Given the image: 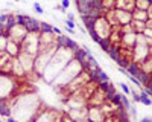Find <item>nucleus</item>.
Segmentation results:
<instances>
[{
    "label": "nucleus",
    "mask_w": 152,
    "mask_h": 122,
    "mask_svg": "<svg viewBox=\"0 0 152 122\" xmlns=\"http://www.w3.org/2000/svg\"><path fill=\"white\" fill-rule=\"evenodd\" d=\"M6 102L11 108V116L18 122H32L44 108L43 101L32 92L14 93Z\"/></svg>",
    "instance_id": "nucleus-1"
},
{
    "label": "nucleus",
    "mask_w": 152,
    "mask_h": 122,
    "mask_svg": "<svg viewBox=\"0 0 152 122\" xmlns=\"http://www.w3.org/2000/svg\"><path fill=\"white\" fill-rule=\"evenodd\" d=\"M73 58H75V51H73V49L58 46L56 52L52 55V58H50V61H49V64H47L44 73L41 75V79H44L47 84H50V82L55 79V76L70 63Z\"/></svg>",
    "instance_id": "nucleus-2"
},
{
    "label": "nucleus",
    "mask_w": 152,
    "mask_h": 122,
    "mask_svg": "<svg viewBox=\"0 0 152 122\" xmlns=\"http://www.w3.org/2000/svg\"><path fill=\"white\" fill-rule=\"evenodd\" d=\"M82 70H84V67H82V64H81V61H78L76 58H73L70 63L55 76V79L50 82V85H52L53 89H55V87H62V85L69 84L75 76H78Z\"/></svg>",
    "instance_id": "nucleus-3"
},
{
    "label": "nucleus",
    "mask_w": 152,
    "mask_h": 122,
    "mask_svg": "<svg viewBox=\"0 0 152 122\" xmlns=\"http://www.w3.org/2000/svg\"><path fill=\"white\" fill-rule=\"evenodd\" d=\"M20 79L14 75H6V73H0V101H5L8 98H11L18 89V85L21 84Z\"/></svg>",
    "instance_id": "nucleus-4"
},
{
    "label": "nucleus",
    "mask_w": 152,
    "mask_h": 122,
    "mask_svg": "<svg viewBox=\"0 0 152 122\" xmlns=\"http://www.w3.org/2000/svg\"><path fill=\"white\" fill-rule=\"evenodd\" d=\"M152 46L148 43V40L143 37V34H137V38H135V44L132 47V55H134V63L140 64L143 61L152 55Z\"/></svg>",
    "instance_id": "nucleus-5"
},
{
    "label": "nucleus",
    "mask_w": 152,
    "mask_h": 122,
    "mask_svg": "<svg viewBox=\"0 0 152 122\" xmlns=\"http://www.w3.org/2000/svg\"><path fill=\"white\" fill-rule=\"evenodd\" d=\"M38 37H40L38 32H28L24 40L20 43V52H24L35 58L38 55Z\"/></svg>",
    "instance_id": "nucleus-6"
},
{
    "label": "nucleus",
    "mask_w": 152,
    "mask_h": 122,
    "mask_svg": "<svg viewBox=\"0 0 152 122\" xmlns=\"http://www.w3.org/2000/svg\"><path fill=\"white\" fill-rule=\"evenodd\" d=\"M111 24L107 21L104 15H99L93 21V32L99 37V40H107L111 34Z\"/></svg>",
    "instance_id": "nucleus-7"
},
{
    "label": "nucleus",
    "mask_w": 152,
    "mask_h": 122,
    "mask_svg": "<svg viewBox=\"0 0 152 122\" xmlns=\"http://www.w3.org/2000/svg\"><path fill=\"white\" fill-rule=\"evenodd\" d=\"M28 35V29L24 24H14V26H11L8 31H6V38L12 43H15L20 46V43L24 40V37Z\"/></svg>",
    "instance_id": "nucleus-8"
},
{
    "label": "nucleus",
    "mask_w": 152,
    "mask_h": 122,
    "mask_svg": "<svg viewBox=\"0 0 152 122\" xmlns=\"http://www.w3.org/2000/svg\"><path fill=\"white\" fill-rule=\"evenodd\" d=\"M62 118V112L55 108H49V110H41L38 116L32 121V122H61Z\"/></svg>",
    "instance_id": "nucleus-9"
},
{
    "label": "nucleus",
    "mask_w": 152,
    "mask_h": 122,
    "mask_svg": "<svg viewBox=\"0 0 152 122\" xmlns=\"http://www.w3.org/2000/svg\"><path fill=\"white\" fill-rule=\"evenodd\" d=\"M107 99H108L107 92H105V90H104V89L99 85V87H97V89L91 93V96L88 98L87 105H88V107H100V105H102Z\"/></svg>",
    "instance_id": "nucleus-10"
},
{
    "label": "nucleus",
    "mask_w": 152,
    "mask_h": 122,
    "mask_svg": "<svg viewBox=\"0 0 152 122\" xmlns=\"http://www.w3.org/2000/svg\"><path fill=\"white\" fill-rule=\"evenodd\" d=\"M17 60L20 61V64H21V67H23V70H24V75L34 70V60H35L34 57L24 54V52H18Z\"/></svg>",
    "instance_id": "nucleus-11"
},
{
    "label": "nucleus",
    "mask_w": 152,
    "mask_h": 122,
    "mask_svg": "<svg viewBox=\"0 0 152 122\" xmlns=\"http://www.w3.org/2000/svg\"><path fill=\"white\" fill-rule=\"evenodd\" d=\"M108 44L111 49H117L120 46V40H122V32H120V26H114L111 29V34L108 37Z\"/></svg>",
    "instance_id": "nucleus-12"
},
{
    "label": "nucleus",
    "mask_w": 152,
    "mask_h": 122,
    "mask_svg": "<svg viewBox=\"0 0 152 122\" xmlns=\"http://www.w3.org/2000/svg\"><path fill=\"white\" fill-rule=\"evenodd\" d=\"M87 110H88V107L85 105V107H81V108H67L66 113L72 118V121L79 122L82 119H87Z\"/></svg>",
    "instance_id": "nucleus-13"
},
{
    "label": "nucleus",
    "mask_w": 152,
    "mask_h": 122,
    "mask_svg": "<svg viewBox=\"0 0 152 122\" xmlns=\"http://www.w3.org/2000/svg\"><path fill=\"white\" fill-rule=\"evenodd\" d=\"M105 116L102 115V112H100L99 107H88V110H87V119L90 122H102Z\"/></svg>",
    "instance_id": "nucleus-14"
},
{
    "label": "nucleus",
    "mask_w": 152,
    "mask_h": 122,
    "mask_svg": "<svg viewBox=\"0 0 152 122\" xmlns=\"http://www.w3.org/2000/svg\"><path fill=\"white\" fill-rule=\"evenodd\" d=\"M114 14H116V20L119 23V26H125V24H129L132 17L131 12L128 11H122V9H114Z\"/></svg>",
    "instance_id": "nucleus-15"
},
{
    "label": "nucleus",
    "mask_w": 152,
    "mask_h": 122,
    "mask_svg": "<svg viewBox=\"0 0 152 122\" xmlns=\"http://www.w3.org/2000/svg\"><path fill=\"white\" fill-rule=\"evenodd\" d=\"M135 38H137V34H134V32L122 34L120 46H122V47H134V44H135Z\"/></svg>",
    "instance_id": "nucleus-16"
},
{
    "label": "nucleus",
    "mask_w": 152,
    "mask_h": 122,
    "mask_svg": "<svg viewBox=\"0 0 152 122\" xmlns=\"http://www.w3.org/2000/svg\"><path fill=\"white\" fill-rule=\"evenodd\" d=\"M100 108V112H102L104 116H111V115H116V110H117V105L116 104H113L110 99H107L102 105L99 107Z\"/></svg>",
    "instance_id": "nucleus-17"
},
{
    "label": "nucleus",
    "mask_w": 152,
    "mask_h": 122,
    "mask_svg": "<svg viewBox=\"0 0 152 122\" xmlns=\"http://www.w3.org/2000/svg\"><path fill=\"white\" fill-rule=\"evenodd\" d=\"M116 9L132 12V9H134V0H116Z\"/></svg>",
    "instance_id": "nucleus-18"
},
{
    "label": "nucleus",
    "mask_w": 152,
    "mask_h": 122,
    "mask_svg": "<svg viewBox=\"0 0 152 122\" xmlns=\"http://www.w3.org/2000/svg\"><path fill=\"white\" fill-rule=\"evenodd\" d=\"M5 52H8V54H9V55H11L12 58H15V57L18 55V52H20V46L8 40V43H6V49H5Z\"/></svg>",
    "instance_id": "nucleus-19"
},
{
    "label": "nucleus",
    "mask_w": 152,
    "mask_h": 122,
    "mask_svg": "<svg viewBox=\"0 0 152 122\" xmlns=\"http://www.w3.org/2000/svg\"><path fill=\"white\" fill-rule=\"evenodd\" d=\"M131 17H132V20H138V21H146L149 17H148V14H146V11H142V9H132V12H131Z\"/></svg>",
    "instance_id": "nucleus-20"
},
{
    "label": "nucleus",
    "mask_w": 152,
    "mask_h": 122,
    "mask_svg": "<svg viewBox=\"0 0 152 122\" xmlns=\"http://www.w3.org/2000/svg\"><path fill=\"white\" fill-rule=\"evenodd\" d=\"M129 26H131V29H132L134 34H143V31L146 28L145 26V21H138V20H131Z\"/></svg>",
    "instance_id": "nucleus-21"
},
{
    "label": "nucleus",
    "mask_w": 152,
    "mask_h": 122,
    "mask_svg": "<svg viewBox=\"0 0 152 122\" xmlns=\"http://www.w3.org/2000/svg\"><path fill=\"white\" fill-rule=\"evenodd\" d=\"M24 26H26L28 32H38V34L41 32V28H40V21H38L37 18H31V21H29V23H26Z\"/></svg>",
    "instance_id": "nucleus-22"
},
{
    "label": "nucleus",
    "mask_w": 152,
    "mask_h": 122,
    "mask_svg": "<svg viewBox=\"0 0 152 122\" xmlns=\"http://www.w3.org/2000/svg\"><path fill=\"white\" fill-rule=\"evenodd\" d=\"M151 5H152V0H135L134 2V8L142 9V11H146Z\"/></svg>",
    "instance_id": "nucleus-23"
},
{
    "label": "nucleus",
    "mask_w": 152,
    "mask_h": 122,
    "mask_svg": "<svg viewBox=\"0 0 152 122\" xmlns=\"http://www.w3.org/2000/svg\"><path fill=\"white\" fill-rule=\"evenodd\" d=\"M12 57L8 54V52H5V51H0V70H2V67L8 63V61L11 60Z\"/></svg>",
    "instance_id": "nucleus-24"
},
{
    "label": "nucleus",
    "mask_w": 152,
    "mask_h": 122,
    "mask_svg": "<svg viewBox=\"0 0 152 122\" xmlns=\"http://www.w3.org/2000/svg\"><path fill=\"white\" fill-rule=\"evenodd\" d=\"M140 102H142L143 105H148V107H151V104H152L151 98H149V96H146L142 90H140Z\"/></svg>",
    "instance_id": "nucleus-25"
},
{
    "label": "nucleus",
    "mask_w": 152,
    "mask_h": 122,
    "mask_svg": "<svg viewBox=\"0 0 152 122\" xmlns=\"http://www.w3.org/2000/svg\"><path fill=\"white\" fill-rule=\"evenodd\" d=\"M119 87L122 89L123 95H126V96H129V95H131V89H129V85L126 84V82H119Z\"/></svg>",
    "instance_id": "nucleus-26"
},
{
    "label": "nucleus",
    "mask_w": 152,
    "mask_h": 122,
    "mask_svg": "<svg viewBox=\"0 0 152 122\" xmlns=\"http://www.w3.org/2000/svg\"><path fill=\"white\" fill-rule=\"evenodd\" d=\"M102 122H123L117 115H111V116H105Z\"/></svg>",
    "instance_id": "nucleus-27"
},
{
    "label": "nucleus",
    "mask_w": 152,
    "mask_h": 122,
    "mask_svg": "<svg viewBox=\"0 0 152 122\" xmlns=\"http://www.w3.org/2000/svg\"><path fill=\"white\" fill-rule=\"evenodd\" d=\"M6 43H8V38H6V35H0V51H5L6 49Z\"/></svg>",
    "instance_id": "nucleus-28"
},
{
    "label": "nucleus",
    "mask_w": 152,
    "mask_h": 122,
    "mask_svg": "<svg viewBox=\"0 0 152 122\" xmlns=\"http://www.w3.org/2000/svg\"><path fill=\"white\" fill-rule=\"evenodd\" d=\"M34 9H35V11L38 12V14H43V12H44V9H43V6H41L40 3H37V2L34 3Z\"/></svg>",
    "instance_id": "nucleus-29"
},
{
    "label": "nucleus",
    "mask_w": 152,
    "mask_h": 122,
    "mask_svg": "<svg viewBox=\"0 0 152 122\" xmlns=\"http://www.w3.org/2000/svg\"><path fill=\"white\" fill-rule=\"evenodd\" d=\"M75 21L73 20H66V28H69V29H75Z\"/></svg>",
    "instance_id": "nucleus-30"
},
{
    "label": "nucleus",
    "mask_w": 152,
    "mask_h": 122,
    "mask_svg": "<svg viewBox=\"0 0 152 122\" xmlns=\"http://www.w3.org/2000/svg\"><path fill=\"white\" fill-rule=\"evenodd\" d=\"M61 6L67 11V9L70 8V0H61Z\"/></svg>",
    "instance_id": "nucleus-31"
},
{
    "label": "nucleus",
    "mask_w": 152,
    "mask_h": 122,
    "mask_svg": "<svg viewBox=\"0 0 152 122\" xmlns=\"http://www.w3.org/2000/svg\"><path fill=\"white\" fill-rule=\"evenodd\" d=\"M67 14V20H73L75 21V14H72V12H66Z\"/></svg>",
    "instance_id": "nucleus-32"
},
{
    "label": "nucleus",
    "mask_w": 152,
    "mask_h": 122,
    "mask_svg": "<svg viewBox=\"0 0 152 122\" xmlns=\"http://www.w3.org/2000/svg\"><path fill=\"white\" fill-rule=\"evenodd\" d=\"M6 122H18V121H15L12 116H9V118H6Z\"/></svg>",
    "instance_id": "nucleus-33"
},
{
    "label": "nucleus",
    "mask_w": 152,
    "mask_h": 122,
    "mask_svg": "<svg viewBox=\"0 0 152 122\" xmlns=\"http://www.w3.org/2000/svg\"><path fill=\"white\" fill-rule=\"evenodd\" d=\"M138 122H151V118H143V119H140Z\"/></svg>",
    "instance_id": "nucleus-34"
},
{
    "label": "nucleus",
    "mask_w": 152,
    "mask_h": 122,
    "mask_svg": "<svg viewBox=\"0 0 152 122\" xmlns=\"http://www.w3.org/2000/svg\"><path fill=\"white\" fill-rule=\"evenodd\" d=\"M79 122H90V121H88V119H82V121H79Z\"/></svg>",
    "instance_id": "nucleus-35"
},
{
    "label": "nucleus",
    "mask_w": 152,
    "mask_h": 122,
    "mask_svg": "<svg viewBox=\"0 0 152 122\" xmlns=\"http://www.w3.org/2000/svg\"><path fill=\"white\" fill-rule=\"evenodd\" d=\"M15 2H21V0H15Z\"/></svg>",
    "instance_id": "nucleus-36"
},
{
    "label": "nucleus",
    "mask_w": 152,
    "mask_h": 122,
    "mask_svg": "<svg viewBox=\"0 0 152 122\" xmlns=\"http://www.w3.org/2000/svg\"><path fill=\"white\" fill-rule=\"evenodd\" d=\"M73 122H75V121H73Z\"/></svg>",
    "instance_id": "nucleus-37"
}]
</instances>
